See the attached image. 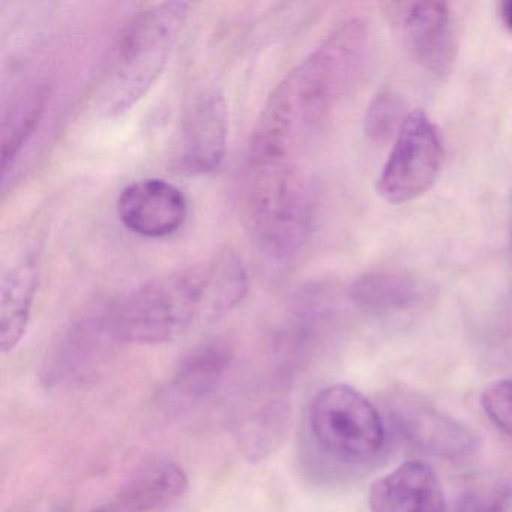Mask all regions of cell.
Segmentation results:
<instances>
[{
	"label": "cell",
	"instance_id": "5b68a950",
	"mask_svg": "<svg viewBox=\"0 0 512 512\" xmlns=\"http://www.w3.org/2000/svg\"><path fill=\"white\" fill-rule=\"evenodd\" d=\"M308 424L316 445L341 463H367L385 443V427L376 407L347 385L319 392L311 403Z\"/></svg>",
	"mask_w": 512,
	"mask_h": 512
},
{
	"label": "cell",
	"instance_id": "ba28073f",
	"mask_svg": "<svg viewBox=\"0 0 512 512\" xmlns=\"http://www.w3.org/2000/svg\"><path fill=\"white\" fill-rule=\"evenodd\" d=\"M116 209L130 232L142 238L164 239L184 226L188 200L181 188L166 179H140L121 191Z\"/></svg>",
	"mask_w": 512,
	"mask_h": 512
},
{
	"label": "cell",
	"instance_id": "9c48e42d",
	"mask_svg": "<svg viewBox=\"0 0 512 512\" xmlns=\"http://www.w3.org/2000/svg\"><path fill=\"white\" fill-rule=\"evenodd\" d=\"M397 428L416 448L449 461L472 457L479 437L472 428L452 416L422 403L398 404L394 410Z\"/></svg>",
	"mask_w": 512,
	"mask_h": 512
},
{
	"label": "cell",
	"instance_id": "7402d4cb",
	"mask_svg": "<svg viewBox=\"0 0 512 512\" xmlns=\"http://www.w3.org/2000/svg\"><path fill=\"white\" fill-rule=\"evenodd\" d=\"M509 238H511V248H512V214H511V233H509Z\"/></svg>",
	"mask_w": 512,
	"mask_h": 512
},
{
	"label": "cell",
	"instance_id": "ffe728a7",
	"mask_svg": "<svg viewBox=\"0 0 512 512\" xmlns=\"http://www.w3.org/2000/svg\"><path fill=\"white\" fill-rule=\"evenodd\" d=\"M500 19L508 31L512 32V0H506L500 5Z\"/></svg>",
	"mask_w": 512,
	"mask_h": 512
},
{
	"label": "cell",
	"instance_id": "277c9868",
	"mask_svg": "<svg viewBox=\"0 0 512 512\" xmlns=\"http://www.w3.org/2000/svg\"><path fill=\"white\" fill-rule=\"evenodd\" d=\"M245 209L257 245L272 259H292L304 248L314 200L299 166H247Z\"/></svg>",
	"mask_w": 512,
	"mask_h": 512
},
{
	"label": "cell",
	"instance_id": "d6986e66",
	"mask_svg": "<svg viewBox=\"0 0 512 512\" xmlns=\"http://www.w3.org/2000/svg\"><path fill=\"white\" fill-rule=\"evenodd\" d=\"M457 512H512V476L497 482L487 493L464 497Z\"/></svg>",
	"mask_w": 512,
	"mask_h": 512
},
{
	"label": "cell",
	"instance_id": "4fadbf2b",
	"mask_svg": "<svg viewBox=\"0 0 512 512\" xmlns=\"http://www.w3.org/2000/svg\"><path fill=\"white\" fill-rule=\"evenodd\" d=\"M50 100V85L46 80H32L19 86L8 97L2 109V182L7 188L11 173L22 155L23 148L37 133Z\"/></svg>",
	"mask_w": 512,
	"mask_h": 512
},
{
	"label": "cell",
	"instance_id": "8992f818",
	"mask_svg": "<svg viewBox=\"0 0 512 512\" xmlns=\"http://www.w3.org/2000/svg\"><path fill=\"white\" fill-rule=\"evenodd\" d=\"M443 161L445 143L439 128L427 113L412 110L377 178V194L391 205L413 202L433 187Z\"/></svg>",
	"mask_w": 512,
	"mask_h": 512
},
{
	"label": "cell",
	"instance_id": "ac0fdd59",
	"mask_svg": "<svg viewBox=\"0 0 512 512\" xmlns=\"http://www.w3.org/2000/svg\"><path fill=\"white\" fill-rule=\"evenodd\" d=\"M482 407L497 430L512 437V377L491 383L482 394Z\"/></svg>",
	"mask_w": 512,
	"mask_h": 512
},
{
	"label": "cell",
	"instance_id": "7a4b0ae2",
	"mask_svg": "<svg viewBox=\"0 0 512 512\" xmlns=\"http://www.w3.org/2000/svg\"><path fill=\"white\" fill-rule=\"evenodd\" d=\"M250 287L247 268L235 251L176 269L131 290L106 314L116 341L160 344L196 326L229 316Z\"/></svg>",
	"mask_w": 512,
	"mask_h": 512
},
{
	"label": "cell",
	"instance_id": "9a60e30c",
	"mask_svg": "<svg viewBox=\"0 0 512 512\" xmlns=\"http://www.w3.org/2000/svg\"><path fill=\"white\" fill-rule=\"evenodd\" d=\"M187 490L188 476L181 464L154 458L128 476L116 503L127 512L158 511L181 499Z\"/></svg>",
	"mask_w": 512,
	"mask_h": 512
},
{
	"label": "cell",
	"instance_id": "2e32d148",
	"mask_svg": "<svg viewBox=\"0 0 512 512\" xmlns=\"http://www.w3.org/2000/svg\"><path fill=\"white\" fill-rule=\"evenodd\" d=\"M349 296L362 310L401 313L424 304L427 286L409 272L376 269L359 275L349 287Z\"/></svg>",
	"mask_w": 512,
	"mask_h": 512
},
{
	"label": "cell",
	"instance_id": "30bf717a",
	"mask_svg": "<svg viewBox=\"0 0 512 512\" xmlns=\"http://www.w3.org/2000/svg\"><path fill=\"white\" fill-rule=\"evenodd\" d=\"M404 38L413 61L436 77L451 73L457 61V38L448 5L421 2L404 16Z\"/></svg>",
	"mask_w": 512,
	"mask_h": 512
},
{
	"label": "cell",
	"instance_id": "8fae6325",
	"mask_svg": "<svg viewBox=\"0 0 512 512\" xmlns=\"http://www.w3.org/2000/svg\"><path fill=\"white\" fill-rule=\"evenodd\" d=\"M371 512H448L436 472L424 461L410 460L371 485Z\"/></svg>",
	"mask_w": 512,
	"mask_h": 512
},
{
	"label": "cell",
	"instance_id": "7c38bea8",
	"mask_svg": "<svg viewBox=\"0 0 512 512\" xmlns=\"http://www.w3.org/2000/svg\"><path fill=\"white\" fill-rule=\"evenodd\" d=\"M232 365V352L221 341L194 347L182 358L164 392L173 412H185L208 400L220 388Z\"/></svg>",
	"mask_w": 512,
	"mask_h": 512
},
{
	"label": "cell",
	"instance_id": "6da1fadb",
	"mask_svg": "<svg viewBox=\"0 0 512 512\" xmlns=\"http://www.w3.org/2000/svg\"><path fill=\"white\" fill-rule=\"evenodd\" d=\"M373 47L370 25L353 17L293 67L263 106L251 136L247 166H298L299 155L361 82Z\"/></svg>",
	"mask_w": 512,
	"mask_h": 512
},
{
	"label": "cell",
	"instance_id": "e0dca14e",
	"mask_svg": "<svg viewBox=\"0 0 512 512\" xmlns=\"http://www.w3.org/2000/svg\"><path fill=\"white\" fill-rule=\"evenodd\" d=\"M407 115L409 113H404V103L398 95L380 92L371 100L365 112V136L379 143L397 137Z\"/></svg>",
	"mask_w": 512,
	"mask_h": 512
},
{
	"label": "cell",
	"instance_id": "3957f363",
	"mask_svg": "<svg viewBox=\"0 0 512 512\" xmlns=\"http://www.w3.org/2000/svg\"><path fill=\"white\" fill-rule=\"evenodd\" d=\"M188 2H160L140 11L116 41L97 89V107L115 118L137 106L160 79L190 16Z\"/></svg>",
	"mask_w": 512,
	"mask_h": 512
},
{
	"label": "cell",
	"instance_id": "5bb4252c",
	"mask_svg": "<svg viewBox=\"0 0 512 512\" xmlns=\"http://www.w3.org/2000/svg\"><path fill=\"white\" fill-rule=\"evenodd\" d=\"M40 266L35 251H28L5 271L0 305V347L10 353L25 337L38 289Z\"/></svg>",
	"mask_w": 512,
	"mask_h": 512
},
{
	"label": "cell",
	"instance_id": "44dd1931",
	"mask_svg": "<svg viewBox=\"0 0 512 512\" xmlns=\"http://www.w3.org/2000/svg\"><path fill=\"white\" fill-rule=\"evenodd\" d=\"M92 512H127V511H125V509L122 508V506H119L118 503H115V505L104 506V508L95 509V511H92Z\"/></svg>",
	"mask_w": 512,
	"mask_h": 512
},
{
	"label": "cell",
	"instance_id": "52a82bcc",
	"mask_svg": "<svg viewBox=\"0 0 512 512\" xmlns=\"http://www.w3.org/2000/svg\"><path fill=\"white\" fill-rule=\"evenodd\" d=\"M229 140V110L223 92L206 88L188 104L181 125V164L191 175H209L223 166Z\"/></svg>",
	"mask_w": 512,
	"mask_h": 512
}]
</instances>
